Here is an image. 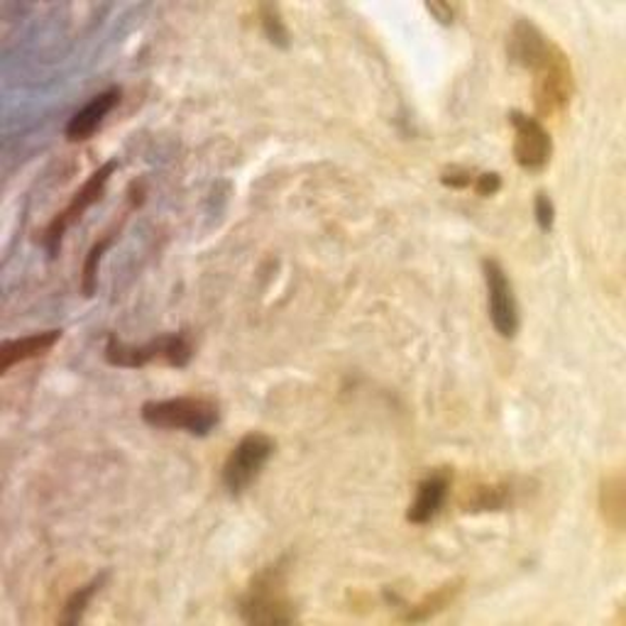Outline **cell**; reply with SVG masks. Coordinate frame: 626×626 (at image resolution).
Returning <instances> with one entry per match:
<instances>
[{"label":"cell","instance_id":"6da1fadb","mask_svg":"<svg viewBox=\"0 0 626 626\" xmlns=\"http://www.w3.org/2000/svg\"><path fill=\"white\" fill-rule=\"evenodd\" d=\"M240 616L247 624H292L296 610L286 590V565L279 561L259 571L240 597Z\"/></svg>","mask_w":626,"mask_h":626},{"label":"cell","instance_id":"7a4b0ae2","mask_svg":"<svg viewBox=\"0 0 626 626\" xmlns=\"http://www.w3.org/2000/svg\"><path fill=\"white\" fill-rule=\"evenodd\" d=\"M142 421L152 429L184 431L191 436H208L218 426L220 407L206 397H175L148 401L140 409Z\"/></svg>","mask_w":626,"mask_h":626},{"label":"cell","instance_id":"3957f363","mask_svg":"<svg viewBox=\"0 0 626 626\" xmlns=\"http://www.w3.org/2000/svg\"><path fill=\"white\" fill-rule=\"evenodd\" d=\"M191 355H194V348L184 333H171V335H162V338H154L144 345H128L123 343L118 335H108L103 348V358L113 368H128V370H138L150 365L154 360H162L171 365V368H187Z\"/></svg>","mask_w":626,"mask_h":626},{"label":"cell","instance_id":"277c9868","mask_svg":"<svg viewBox=\"0 0 626 626\" xmlns=\"http://www.w3.org/2000/svg\"><path fill=\"white\" fill-rule=\"evenodd\" d=\"M277 443L267 433L253 431L238 440V446L230 450L223 462V487L230 495L238 497L247 493V487L255 483L263 473L269 458L274 456Z\"/></svg>","mask_w":626,"mask_h":626},{"label":"cell","instance_id":"5b68a950","mask_svg":"<svg viewBox=\"0 0 626 626\" xmlns=\"http://www.w3.org/2000/svg\"><path fill=\"white\" fill-rule=\"evenodd\" d=\"M534 74H536V84H534L536 113L541 115V118L561 115L567 108V103H571L573 91H575L571 62H567V56L561 47L553 44L551 54L546 56L544 64L538 66Z\"/></svg>","mask_w":626,"mask_h":626},{"label":"cell","instance_id":"8992f818","mask_svg":"<svg viewBox=\"0 0 626 626\" xmlns=\"http://www.w3.org/2000/svg\"><path fill=\"white\" fill-rule=\"evenodd\" d=\"M115 169H118V162H115V159L101 165L89 179L84 181V187L76 191L74 199L69 201V206H66L62 214L54 216L52 223L47 226V230H44L47 253L54 255L56 250H60V243H62V238H64L66 230H69L76 223V220H81L86 210H89L93 204H99Z\"/></svg>","mask_w":626,"mask_h":626},{"label":"cell","instance_id":"52a82bcc","mask_svg":"<svg viewBox=\"0 0 626 626\" xmlns=\"http://www.w3.org/2000/svg\"><path fill=\"white\" fill-rule=\"evenodd\" d=\"M485 284H487V304H489V319H493L495 331L502 338H514L519 333V304L514 296L512 279L504 272V267L497 259H485L483 263Z\"/></svg>","mask_w":626,"mask_h":626},{"label":"cell","instance_id":"ba28073f","mask_svg":"<svg viewBox=\"0 0 626 626\" xmlns=\"http://www.w3.org/2000/svg\"><path fill=\"white\" fill-rule=\"evenodd\" d=\"M514 128V159L516 165L526 171H541L551 162L553 154V140L544 123L526 115L522 111H512L509 115Z\"/></svg>","mask_w":626,"mask_h":626},{"label":"cell","instance_id":"9c48e42d","mask_svg":"<svg viewBox=\"0 0 626 626\" xmlns=\"http://www.w3.org/2000/svg\"><path fill=\"white\" fill-rule=\"evenodd\" d=\"M553 44L548 37L538 30L532 21H516L512 33H509V60L516 66H524L528 72H536L544 60L551 54Z\"/></svg>","mask_w":626,"mask_h":626},{"label":"cell","instance_id":"30bf717a","mask_svg":"<svg viewBox=\"0 0 626 626\" xmlns=\"http://www.w3.org/2000/svg\"><path fill=\"white\" fill-rule=\"evenodd\" d=\"M450 493V475L443 473H431L426 480H421L419 487H417V497H413V502L407 512V519L411 524L423 526V524H431L433 519L438 516V512L446 504Z\"/></svg>","mask_w":626,"mask_h":626},{"label":"cell","instance_id":"8fae6325","mask_svg":"<svg viewBox=\"0 0 626 626\" xmlns=\"http://www.w3.org/2000/svg\"><path fill=\"white\" fill-rule=\"evenodd\" d=\"M118 103H120V89H108L99 95H93V99L86 103L81 111H76L72 115L69 125H66V138H69L72 142L89 140Z\"/></svg>","mask_w":626,"mask_h":626},{"label":"cell","instance_id":"7c38bea8","mask_svg":"<svg viewBox=\"0 0 626 626\" xmlns=\"http://www.w3.org/2000/svg\"><path fill=\"white\" fill-rule=\"evenodd\" d=\"M62 338V331H44V333H33L25 335V338L5 341L0 345V372H11V368L27 360L42 358V355L50 353L56 343Z\"/></svg>","mask_w":626,"mask_h":626},{"label":"cell","instance_id":"4fadbf2b","mask_svg":"<svg viewBox=\"0 0 626 626\" xmlns=\"http://www.w3.org/2000/svg\"><path fill=\"white\" fill-rule=\"evenodd\" d=\"M600 512L604 524H610L614 532L624 528V512H626V497H624V475L610 473L602 477L600 483Z\"/></svg>","mask_w":626,"mask_h":626},{"label":"cell","instance_id":"5bb4252c","mask_svg":"<svg viewBox=\"0 0 626 626\" xmlns=\"http://www.w3.org/2000/svg\"><path fill=\"white\" fill-rule=\"evenodd\" d=\"M462 592V580H450V583H443L436 590L429 592L423 597L421 602H417L413 606H409V612L404 614V622H429L431 616L440 614L446 606H450L452 602L458 600V595Z\"/></svg>","mask_w":626,"mask_h":626},{"label":"cell","instance_id":"9a60e30c","mask_svg":"<svg viewBox=\"0 0 626 626\" xmlns=\"http://www.w3.org/2000/svg\"><path fill=\"white\" fill-rule=\"evenodd\" d=\"M509 497H512L509 485H483L470 489L462 507H465V512H497L509 504Z\"/></svg>","mask_w":626,"mask_h":626},{"label":"cell","instance_id":"2e32d148","mask_svg":"<svg viewBox=\"0 0 626 626\" xmlns=\"http://www.w3.org/2000/svg\"><path fill=\"white\" fill-rule=\"evenodd\" d=\"M103 580H105V575L93 577V580H91L89 585H84V587H79V590H76V592H72V597H69V600H66L64 610H62V614H60V624H69V626H72V624H79V622L84 619L86 610H89V602L93 600V595L101 590Z\"/></svg>","mask_w":626,"mask_h":626},{"label":"cell","instance_id":"e0dca14e","mask_svg":"<svg viewBox=\"0 0 626 626\" xmlns=\"http://www.w3.org/2000/svg\"><path fill=\"white\" fill-rule=\"evenodd\" d=\"M113 238L115 235H111V233L103 235L99 243H95L89 250V255H86L84 272H81V292H84V296H93L95 284H99V265H101V259L105 255V250L113 245Z\"/></svg>","mask_w":626,"mask_h":626},{"label":"cell","instance_id":"ac0fdd59","mask_svg":"<svg viewBox=\"0 0 626 626\" xmlns=\"http://www.w3.org/2000/svg\"><path fill=\"white\" fill-rule=\"evenodd\" d=\"M259 25L267 35V40L286 50L289 47V30L284 25V17L279 13L277 5H259Z\"/></svg>","mask_w":626,"mask_h":626},{"label":"cell","instance_id":"d6986e66","mask_svg":"<svg viewBox=\"0 0 626 626\" xmlns=\"http://www.w3.org/2000/svg\"><path fill=\"white\" fill-rule=\"evenodd\" d=\"M534 214H536V223H538V228H541L544 233H548V230L553 228V220H555V206H553L551 196L544 194V191H538V194H536V201H534Z\"/></svg>","mask_w":626,"mask_h":626},{"label":"cell","instance_id":"ffe728a7","mask_svg":"<svg viewBox=\"0 0 626 626\" xmlns=\"http://www.w3.org/2000/svg\"><path fill=\"white\" fill-rule=\"evenodd\" d=\"M440 181L450 189H470L475 184V175L470 169H462V167H450L443 171Z\"/></svg>","mask_w":626,"mask_h":626},{"label":"cell","instance_id":"44dd1931","mask_svg":"<svg viewBox=\"0 0 626 626\" xmlns=\"http://www.w3.org/2000/svg\"><path fill=\"white\" fill-rule=\"evenodd\" d=\"M475 194L480 196H495L499 189H502V179L495 171H485V175H475Z\"/></svg>","mask_w":626,"mask_h":626},{"label":"cell","instance_id":"7402d4cb","mask_svg":"<svg viewBox=\"0 0 626 626\" xmlns=\"http://www.w3.org/2000/svg\"><path fill=\"white\" fill-rule=\"evenodd\" d=\"M426 11H429L433 17H436L438 23L450 25L452 21H456V11H458V8L450 5V3H429Z\"/></svg>","mask_w":626,"mask_h":626}]
</instances>
